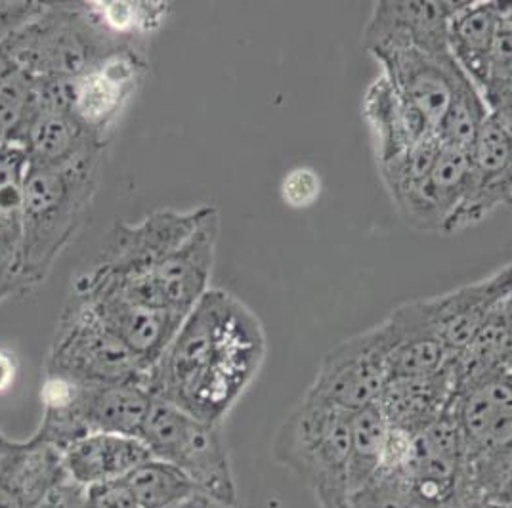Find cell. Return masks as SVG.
<instances>
[{"label":"cell","mask_w":512,"mask_h":508,"mask_svg":"<svg viewBox=\"0 0 512 508\" xmlns=\"http://www.w3.org/2000/svg\"><path fill=\"white\" fill-rule=\"evenodd\" d=\"M44 377L79 384H146L150 365L115 337L88 304L69 295L50 342Z\"/></svg>","instance_id":"9"},{"label":"cell","mask_w":512,"mask_h":508,"mask_svg":"<svg viewBox=\"0 0 512 508\" xmlns=\"http://www.w3.org/2000/svg\"><path fill=\"white\" fill-rule=\"evenodd\" d=\"M46 2H0V44L43 12Z\"/></svg>","instance_id":"33"},{"label":"cell","mask_w":512,"mask_h":508,"mask_svg":"<svg viewBox=\"0 0 512 508\" xmlns=\"http://www.w3.org/2000/svg\"><path fill=\"white\" fill-rule=\"evenodd\" d=\"M146 73V60L132 46H121L83 75L67 81V109L96 138L107 142L109 130L127 107Z\"/></svg>","instance_id":"12"},{"label":"cell","mask_w":512,"mask_h":508,"mask_svg":"<svg viewBox=\"0 0 512 508\" xmlns=\"http://www.w3.org/2000/svg\"><path fill=\"white\" fill-rule=\"evenodd\" d=\"M467 451L455 417L448 411L415 436L406 482L411 493L434 508L463 507Z\"/></svg>","instance_id":"14"},{"label":"cell","mask_w":512,"mask_h":508,"mask_svg":"<svg viewBox=\"0 0 512 508\" xmlns=\"http://www.w3.org/2000/svg\"><path fill=\"white\" fill-rule=\"evenodd\" d=\"M65 480L62 451L33 436L14 442L0 434V508H37Z\"/></svg>","instance_id":"19"},{"label":"cell","mask_w":512,"mask_h":508,"mask_svg":"<svg viewBox=\"0 0 512 508\" xmlns=\"http://www.w3.org/2000/svg\"><path fill=\"white\" fill-rule=\"evenodd\" d=\"M266 348L255 312L211 287L151 365L146 386L155 400L222 424L260 373Z\"/></svg>","instance_id":"1"},{"label":"cell","mask_w":512,"mask_h":508,"mask_svg":"<svg viewBox=\"0 0 512 508\" xmlns=\"http://www.w3.org/2000/svg\"><path fill=\"white\" fill-rule=\"evenodd\" d=\"M220 214L211 205L192 237L157 264L138 272H111L92 264L77 279L119 293L136 304L186 318L211 289Z\"/></svg>","instance_id":"7"},{"label":"cell","mask_w":512,"mask_h":508,"mask_svg":"<svg viewBox=\"0 0 512 508\" xmlns=\"http://www.w3.org/2000/svg\"><path fill=\"white\" fill-rule=\"evenodd\" d=\"M83 508H140L125 480L85 487Z\"/></svg>","instance_id":"32"},{"label":"cell","mask_w":512,"mask_h":508,"mask_svg":"<svg viewBox=\"0 0 512 508\" xmlns=\"http://www.w3.org/2000/svg\"><path fill=\"white\" fill-rule=\"evenodd\" d=\"M501 25L499 2H459L449 18L451 56L470 81L484 92L490 75L491 56Z\"/></svg>","instance_id":"24"},{"label":"cell","mask_w":512,"mask_h":508,"mask_svg":"<svg viewBox=\"0 0 512 508\" xmlns=\"http://www.w3.org/2000/svg\"><path fill=\"white\" fill-rule=\"evenodd\" d=\"M71 295L86 302L107 329L150 367L159 360L186 319L136 304L115 291L81 279H75Z\"/></svg>","instance_id":"16"},{"label":"cell","mask_w":512,"mask_h":508,"mask_svg":"<svg viewBox=\"0 0 512 508\" xmlns=\"http://www.w3.org/2000/svg\"><path fill=\"white\" fill-rule=\"evenodd\" d=\"M167 508H237L234 505H226L218 499H214L211 495H205L201 491H193L192 495L184 497L182 501L174 503L171 507Z\"/></svg>","instance_id":"35"},{"label":"cell","mask_w":512,"mask_h":508,"mask_svg":"<svg viewBox=\"0 0 512 508\" xmlns=\"http://www.w3.org/2000/svg\"><path fill=\"white\" fill-rule=\"evenodd\" d=\"M150 459L148 445L127 434H90L62 451L67 478L81 487L123 480Z\"/></svg>","instance_id":"21"},{"label":"cell","mask_w":512,"mask_h":508,"mask_svg":"<svg viewBox=\"0 0 512 508\" xmlns=\"http://www.w3.org/2000/svg\"><path fill=\"white\" fill-rule=\"evenodd\" d=\"M83 499L85 487L77 486L67 478L37 508H83Z\"/></svg>","instance_id":"34"},{"label":"cell","mask_w":512,"mask_h":508,"mask_svg":"<svg viewBox=\"0 0 512 508\" xmlns=\"http://www.w3.org/2000/svg\"><path fill=\"white\" fill-rule=\"evenodd\" d=\"M459 2L448 0H383L373 6L363 27L365 52L388 46H415L430 54H451L448 41L449 18Z\"/></svg>","instance_id":"17"},{"label":"cell","mask_w":512,"mask_h":508,"mask_svg":"<svg viewBox=\"0 0 512 508\" xmlns=\"http://www.w3.org/2000/svg\"><path fill=\"white\" fill-rule=\"evenodd\" d=\"M495 501L505 503V505H511L512 507V455L511 463H509V468H507L505 482H503V487H501V491H499V495H497V499H495Z\"/></svg>","instance_id":"36"},{"label":"cell","mask_w":512,"mask_h":508,"mask_svg":"<svg viewBox=\"0 0 512 508\" xmlns=\"http://www.w3.org/2000/svg\"><path fill=\"white\" fill-rule=\"evenodd\" d=\"M381 73L434 136L467 73L451 54H430L415 46L388 44L369 50Z\"/></svg>","instance_id":"11"},{"label":"cell","mask_w":512,"mask_h":508,"mask_svg":"<svg viewBox=\"0 0 512 508\" xmlns=\"http://www.w3.org/2000/svg\"><path fill=\"white\" fill-rule=\"evenodd\" d=\"M29 167V157L18 142H0V243L14 256L18 254L22 237L23 199Z\"/></svg>","instance_id":"26"},{"label":"cell","mask_w":512,"mask_h":508,"mask_svg":"<svg viewBox=\"0 0 512 508\" xmlns=\"http://www.w3.org/2000/svg\"><path fill=\"white\" fill-rule=\"evenodd\" d=\"M127 44L107 31L90 2H46L0 48L35 81H69Z\"/></svg>","instance_id":"4"},{"label":"cell","mask_w":512,"mask_h":508,"mask_svg":"<svg viewBox=\"0 0 512 508\" xmlns=\"http://www.w3.org/2000/svg\"><path fill=\"white\" fill-rule=\"evenodd\" d=\"M209 211L211 205L188 211L163 209L151 212L134 224L121 222L111 232L104 251L94 264L111 272L146 270L186 243Z\"/></svg>","instance_id":"15"},{"label":"cell","mask_w":512,"mask_h":508,"mask_svg":"<svg viewBox=\"0 0 512 508\" xmlns=\"http://www.w3.org/2000/svg\"><path fill=\"white\" fill-rule=\"evenodd\" d=\"M140 508H167L197 491L174 466L151 457L123 478Z\"/></svg>","instance_id":"29"},{"label":"cell","mask_w":512,"mask_h":508,"mask_svg":"<svg viewBox=\"0 0 512 508\" xmlns=\"http://www.w3.org/2000/svg\"><path fill=\"white\" fill-rule=\"evenodd\" d=\"M501 314H503V321H505V329H507V339H509V348H511L512 354V295L507 298V302L503 304L501 308Z\"/></svg>","instance_id":"37"},{"label":"cell","mask_w":512,"mask_h":508,"mask_svg":"<svg viewBox=\"0 0 512 508\" xmlns=\"http://www.w3.org/2000/svg\"><path fill=\"white\" fill-rule=\"evenodd\" d=\"M469 190L446 235L476 226L491 212L512 205V127L490 113L469 149Z\"/></svg>","instance_id":"13"},{"label":"cell","mask_w":512,"mask_h":508,"mask_svg":"<svg viewBox=\"0 0 512 508\" xmlns=\"http://www.w3.org/2000/svg\"><path fill=\"white\" fill-rule=\"evenodd\" d=\"M12 142L25 149L31 167H60L100 153L106 146L69 109L44 104L39 96L33 113Z\"/></svg>","instance_id":"20"},{"label":"cell","mask_w":512,"mask_h":508,"mask_svg":"<svg viewBox=\"0 0 512 508\" xmlns=\"http://www.w3.org/2000/svg\"><path fill=\"white\" fill-rule=\"evenodd\" d=\"M321 193L320 176L316 170L308 167L291 170L281 184V197L285 205L293 209H306L312 207Z\"/></svg>","instance_id":"31"},{"label":"cell","mask_w":512,"mask_h":508,"mask_svg":"<svg viewBox=\"0 0 512 508\" xmlns=\"http://www.w3.org/2000/svg\"><path fill=\"white\" fill-rule=\"evenodd\" d=\"M457 392V377L451 361L446 369L430 377L390 379L379 405L388 423L419 436L430 424L446 415Z\"/></svg>","instance_id":"22"},{"label":"cell","mask_w":512,"mask_h":508,"mask_svg":"<svg viewBox=\"0 0 512 508\" xmlns=\"http://www.w3.org/2000/svg\"><path fill=\"white\" fill-rule=\"evenodd\" d=\"M390 423L379 402L352 411L350 417V491H358L377 478L379 459Z\"/></svg>","instance_id":"27"},{"label":"cell","mask_w":512,"mask_h":508,"mask_svg":"<svg viewBox=\"0 0 512 508\" xmlns=\"http://www.w3.org/2000/svg\"><path fill=\"white\" fill-rule=\"evenodd\" d=\"M392 350L394 339L383 319L371 329L331 348L321 360L306 394L346 411L379 402L384 386L390 381Z\"/></svg>","instance_id":"10"},{"label":"cell","mask_w":512,"mask_h":508,"mask_svg":"<svg viewBox=\"0 0 512 508\" xmlns=\"http://www.w3.org/2000/svg\"><path fill=\"white\" fill-rule=\"evenodd\" d=\"M37 106V81L0 48V140H12Z\"/></svg>","instance_id":"30"},{"label":"cell","mask_w":512,"mask_h":508,"mask_svg":"<svg viewBox=\"0 0 512 508\" xmlns=\"http://www.w3.org/2000/svg\"><path fill=\"white\" fill-rule=\"evenodd\" d=\"M43 417L33 438L64 451L90 434L138 436L153 396L142 382L79 384L44 377Z\"/></svg>","instance_id":"6"},{"label":"cell","mask_w":512,"mask_h":508,"mask_svg":"<svg viewBox=\"0 0 512 508\" xmlns=\"http://www.w3.org/2000/svg\"><path fill=\"white\" fill-rule=\"evenodd\" d=\"M100 159L102 151L60 167H29L22 237L14 262L16 295L43 283L75 239L96 193Z\"/></svg>","instance_id":"2"},{"label":"cell","mask_w":512,"mask_h":508,"mask_svg":"<svg viewBox=\"0 0 512 508\" xmlns=\"http://www.w3.org/2000/svg\"><path fill=\"white\" fill-rule=\"evenodd\" d=\"M442 146L434 136L407 149L406 153L377 163L379 176L390 195L394 209L409 228L423 232L425 220V188L428 176Z\"/></svg>","instance_id":"25"},{"label":"cell","mask_w":512,"mask_h":508,"mask_svg":"<svg viewBox=\"0 0 512 508\" xmlns=\"http://www.w3.org/2000/svg\"><path fill=\"white\" fill-rule=\"evenodd\" d=\"M512 295V264L440 297L425 298L428 316L451 356L459 354Z\"/></svg>","instance_id":"18"},{"label":"cell","mask_w":512,"mask_h":508,"mask_svg":"<svg viewBox=\"0 0 512 508\" xmlns=\"http://www.w3.org/2000/svg\"><path fill=\"white\" fill-rule=\"evenodd\" d=\"M449 411L467 451L463 507L497 499L512 455V356L497 369L457 386Z\"/></svg>","instance_id":"5"},{"label":"cell","mask_w":512,"mask_h":508,"mask_svg":"<svg viewBox=\"0 0 512 508\" xmlns=\"http://www.w3.org/2000/svg\"><path fill=\"white\" fill-rule=\"evenodd\" d=\"M488 117L490 107L478 86L467 77L457 88L448 113L444 115L440 127L434 132V138L442 148L469 153Z\"/></svg>","instance_id":"28"},{"label":"cell","mask_w":512,"mask_h":508,"mask_svg":"<svg viewBox=\"0 0 512 508\" xmlns=\"http://www.w3.org/2000/svg\"><path fill=\"white\" fill-rule=\"evenodd\" d=\"M0 142H2V140H0Z\"/></svg>","instance_id":"38"},{"label":"cell","mask_w":512,"mask_h":508,"mask_svg":"<svg viewBox=\"0 0 512 508\" xmlns=\"http://www.w3.org/2000/svg\"><path fill=\"white\" fill-rule=\"evenodd\" d=\"M138 438L148 445L153 459L178 468L197 491L239 507L222 424L199 421L171 403L153 398Z\"/></svg>","instance_id":"8"},{"label":"cell","mask_w":512,"mask_h":508,"mask_svg":"<svg viewBox=\"0 0 512 508\" xmlns=\"http://www.w3.org/2000/svg\"><path fill=\"white\" fill-rule=\"evenodd\" d=\"M350 417L352 411L304 394L274 436V459L312 491L318 508L350 507Z\"/></svg>","instance_id":"3"},{"label":"cell","mask_w":512,"mask_h":508,"mask_svg":"<svg viewBox=\"0 0 512 508\" xmlns=\"http://www.w3.org/2000/svg\"><path fill=\"white\" fill-rule=\"evenodd\" d=\"M362 109L375 138L377 163L394 159L432 136L383 73L367 86Z\"/></svg>","instance_id":"23"}]
</instances>
